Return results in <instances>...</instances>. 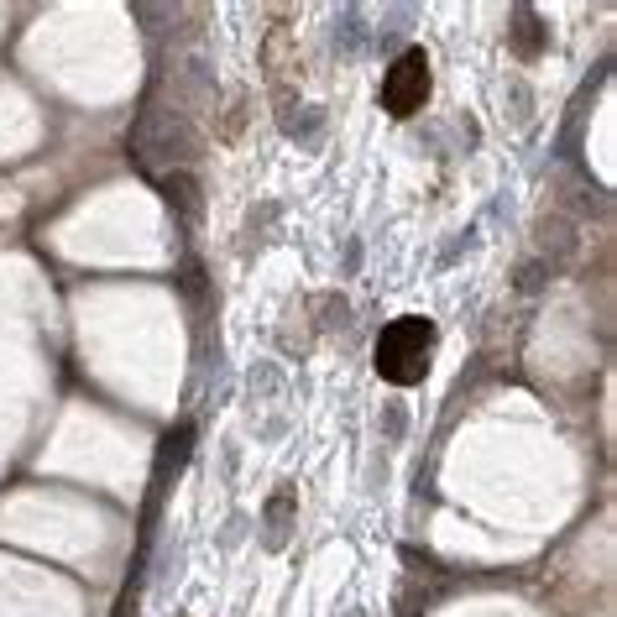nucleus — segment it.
Returning a JSON list of instances; mask_svg holds the SVG:
<instances>
[{"label": "nucleus", "instance_id": "1", "mask_svg": "<svg viewBox=\"0 0 617 617\" xmlns=\"http://www.w3.org/2000/svg\"><path fill=\"white\" fill-rule=\"evenodd\" d=\"M131 152L147 173L152 168H184L199 157V131L194 121L184 116V105H163V100H147L142 116L131 126Z\"/></svg>", "mask_w": 617, "mask_h": 617}, {"label": "nucleus", "instance_id": "2", "mask_svg": "<svg viewBox=\"0 0 617 617\" xmlns=\"http://www.w3.org/2000/svg\"><path fill=\"white\" fill-rule=\"evenodd\" d=\"M434 340H440V330H434V319H424V314H403V319H393V325H382L377 346H372L377 377L393 382V387L424 382L429 356H434Z\"/></svg>", "mask_w": 617, "mask_h": 617}, {"label": "nucleus", "instance_id": "3", "mask_svg": "<svg viewBox=\"0 0 617 617\" xmlns=\"http://www.w3.org/2000/svg\"><path fill=\"white\" fill-rule=\"evenodd\" d=\"M429 100V53L424 48H403L393 58V68L382 74V110L393 121H408L419 116Z\"/></svg>", "mask_w": 617, "mask_h": 617}, {"label": "nucleus", "instance_id": "4", "mask_svg": "<svg viewBox=\"0 0 617 617\" xmlns=\"http://www.w3.org/2000/svg\"><path fill=\"white\" fill-rule=\"evenodd\" d=\"M189 440H194V429H189V424H173V429L163 434V445H157V471H152L157 492H168V471L178 476V466L189 461Z\"/></svg>", "mask_w": 617, "mask_h": 617}, {"label": "nucleus", "instance_id": "5", "mask_svg": "<svg viewBox=\"0 0 617 617\" xmlns=\"http://www.w3.org/2000/svg\"><path fill=\"white\" fill-rule=\"evenodd\" d=\"M157 184H163V199H168V210H178V215H199V184L194 178L184 173V168H173V173H163L157 178Z\"/></svg>", "mask_w": 617, "mask_h": 617}, {"label": "nucleus", "instance_id": "6", "mask_svg": "<svg viewBox=\"0 0 617 617\" xmlns=\"http://www.w3.org/2000/svg\"><path fill=\"white\" fill-rule=\"evenodd\" d=\"M288 513H293V492L283 487L278 497L267 502V544H272V550H278V544L288 539Z\"/></svg>", "mask_w": 617, "mask_h": 617}, {"label": "nucleus", "instance_id": "7", "mask_svg": "<svg viewBox=\"0 0 617 617\" xmlns=\"http://www.w3.org/2000/svg\"><path fill=\"white\" fill-rule=\"evenodd\" d=\"M518 53H539V37H534V16H529V6H518Z\"/></svg>", "mask_w": 617, "mask_h": 617}, {"label": "nucleus", "instance_id": "8", "mask_svg": "<svg viewBox=\"0 0 617 617\" xmlns=\"http://www.w3.org/2000/svg\"><path fill=\"white\" fill-rule=\"evenodd\" d=\"M356 21H361V16H356V11H346V27L335 32V42H340L346 53H356V48H361V27H356Z\"/></svg>", "mask_w": 617, "mask_h": 617}]
</instances>
